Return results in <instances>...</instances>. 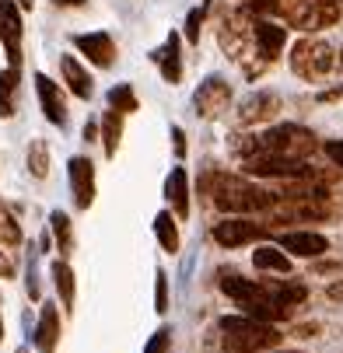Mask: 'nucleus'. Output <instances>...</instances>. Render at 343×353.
Here are the masks:
<instances>
[{
    "instance_id": "dca6fc26",
    "label": "nucleus",
    "mask_w": 343,
    "mask_h": 353,
    "mask_svg": "<svg viewBox=\"0 0 343 353\" xmlns=\"http://www.w3.org/2000/svg\"><path fill=\"white\" fill-rule=\"evenodd\" d=\"M57 343H60V312L57 305H42L39 312V325H35V346L39 353H57Z\"/></svg>"
},
{
    "instance_id": "ea45409f",
    "label": "nucleus",
    "mask_w": 343,
    "mask_h": 353,
    "mask_svg": "<svg viewBox=\"0 0 343 353\" xmlns=\"http://www.w3.org/2000/svg\"><path fill=\"white\" fill-rule=\"evenodd\" d=\"M95 137H98V123H88L84 126V140H95Z\"/></svg>"
},
{
    "instance_id": "4be33fe9",
    "label": "nucleus",
    "mask_w": 343,
    "mask_h": 353,
    "mask_svg": "<svg viewBox=\"0 0 343 353\" xmlns=\"http://www.w3.org/2000/svg\"><path fill=\"white\" fill-rule=\"evenodd\" d=\"M53 283H57V294L63 301V308L74 312V294H77V283H74V270L67 259H57L53 263Z\"/></svg>"
},
{
    "instance_id": "c9c22d12",
    "label": "nucleus",
    "mask_w": 343,
    "mask_h": 353,
    "mask_svg": "<svg viewBox=\"0 0 343 353\" xmlns=\"http://www.w3.org/2000/svg\"><path fill=\"white\" fill-rule=\"evenodd\" d=\"M326 154H329V158H333V161L343 168V143H340V140H326Z\"/></svg>"
},
{
    "instance_id": "f3484780",
    "label": "nucleus",
    "mask_w": 343,
    "mask_h": 353,
    "mask_svg": "<svg viewBox=\"0 0 343 353\" xmlns=\"http://www.w3.org/2000/svg\"><path fill=\"white\" fill-rule=\"evenodd\" d=\"M60 74H63L67 88H70L77 98H91L95 81H91V74L81 67V60H77V57H60Z\"/></svg>"
},
{
    "instance_id": "c756f323",
    "label": "nucleus",
    "mask_w": 343,
    "mask_h": 353,
    "mask_svg": "<svg viewBox=\"0 0 343 353\" xmlns=\"http://www.w3.org/2000/svg\"><path fill=\"white\" fill-rule=\"evenodd\" d=\"M109 105L116 109V112H137V94H133V88L130 84H116L112 91H109Z\"/></svg>"
},
{
    "instance_id": "423d86ee",
    "label": "nucleus",
    "mask_w": 343,
    "mask_h": 353,
    "mask_svg": "<svg viewBox=\"0 0 343 353\" xmlns=\"http://www.w3.org/2000/svg\"><path fill=\"white\" fill-rule=\"evenodd\" d=\"M224 57H231L235 63H245V57H253V18L245 11H235L224 18L221 35H217Z\"/></svg>"
},
{
    "instance_id": "c03bdc74",
    "label": "nucleus",
    "mask_w": 343,
    "mask_h": 353,
    "mask_svg": "<svg viewBox=\"0 0 343 353\" xmlns=\"http://www.w3.org/2000/svg\"><path fill=\"white\" fill-rule=\"evenodd\" d=\"M340 60H343V53H340Z\"/></svg>"
},
{
    "instance_id": "7c9ffc66",
    "label": "nucleus",
    "mask_w": 343,
    "mask_h": 353,
    "mask_svg": "<svg viewBox=\"0 0 343 353\" xmlns=\"http://www.w3.org/2000/svg\"><path fill=\"white\" fill-rule=\"evenodd\" d=\"M0 245H8V248L21 245V228L4 207H0Z\"/></svg>"
},
{
    "instance_id": "f257e3e1",
    "label": "nucleus",
    "mask_w": 343,
    "mask_h": 353,
    "mask_svg": "<svg viewBox=\"0 0 343 353\" xmlns=\"http://www.w3.org/2000/svg\"><path fill=\"white\" fill-rule=\"evenodd\" d=\"M221 350L224 353H263L280 343V332L273 322H259L249 315H224L217 322Z\"/></svg>"
},
{
    "instance_id": "0eeeda50",
    "label": "nucleus",
    "mask_w": 343,
    "mask_h": 353,
    "mask_svg": "<svg viewBox=\"0 0 343 353\" xmlns=\"http://www.w3.org/2000/svg\"><path fill=\"white\" fill-rule=\"evenodd\" d=\"M231 105V84L224 77H207L200 88L193 91V109L200 119H217Z\"/></svg>"
},
{
    "instance_id": "39448f33",
    "label": "nucleus",
    "mask_w": 343,
    "mask_h": 353,
    "mask_svg": "<svg viewBox=\"0 0 343 353\" xmlns=\"http://www.w3.org/2000/svg\"><path fill=\"white\" fill-rule=\"evenodd\" d=\"M245 172L259 179H287V182H305L315 179V168L302 158H280V154H253L245 158Z\"/></svg>"
},
{
    "instance_id": "c85d7f7f",
    "label": "nucleus",
    "mask_w": 343,
    "mask_h": 353,
    "mask_svg": "<svg viewBox=\"0 0 343 353\" xmlns=\"http://www.w3.org/2000/svg\"><path fill=\"white\" fill-rule=\"evenodd\" d=\"M28 172L35 179L49 175V147H46V140H32L28 143Z\"/></svg>"
},
{
    "instance_id": "58836bf2",
    "label": "nucleus",
    "mask_w": 343,
    "mask_h": 353,
    "mask_svg": "<svg viewBox=\"0 0 343 353\" xmlns=\"http://www.w3.org/2000/svg\"><path fill=\"white\" fill-rule=\"evenodd\" d=\"M57 8H81V4H88V0H53Z\"/></svg>"
},
{
    "instance_id": "4468645a",
    "label": "nucleus",
    "mask_w": 343,
    "mask_h": 353,
    "mask_svg": "<svg viewBox=\"0 0 343 353\" xmlns=\"http://www.w3.org/2000/svg\"><path fill=\"white\" fill-rule=\"evenodd\" d=\"M35 91H39V105H42L46 119L53 123V126H63L67 123V105H63L60 84H53L46 74H35Z\"/></svg>"
},
{
    "instance_id": "cd10ccee",
    "label": "nucleus",
    "mask_w": 343,
    "mask_h": 353,
    "mask_svg": "<svg viewBox=\"0 0 343 353\" xmlns=\"http://www.w3.org/2000/svg\"><path fill=\"white\" fill-rule=\"evenodd\" d=\"M155 234H158V245L165 252H179V231H175V221H172L168 210H161L155 217Z\"/></svg>"
},
{
    "instance_id": "473e14b6",
    "label": "nucleus",
    "mask_w": 343,
    "mask_h": 353,
    "mask_svg": "<svg viewBox=\"0 0 343 353\" xmlns=\"http://www.w3.org/2000/svg\"><path fill=\"white\" fill-rule=\"evenodd\" d=\"M204 14H207V8H193V11H189V18H186V39H189V42H200Z\"/></svg>"
},
{
    "instance_id": "72a5a7b5",
    "label": "nucleus",
    "mask_w": 343,
    "mask_h": 353,
    "mask_svg": "<svg viewBox=\"0 0 343 353\" xmlns=\"http://www.w3.org/2000/svg\"><path fill=\"white\" fill-rule=\"evenodd\" d=\"M277 11H280V0H249V8H245V14H256V18H266Z\"/></svg>"
},
{
    "instance_id": "37998d69",
    "label": "nucleus",
    "mask_w": 343,
    "mask_h": 353,
    "mask_svg": "<svg viewBox=\"0 0 343 353\" xmlns=\"http://www.w3.org/2000/svg\"><path fill=\"white\" fill-rule=\"evenodd\" d=\"M0 339H4V319H0Z\"/></svg>"
},
{
    "instance_id": "f8f14e48",
    "label": "nucleus",
    "mask_w": 343,
    "mask_h": 353,
    "mask_svg": "<svg viewBox=\"0 0 343 353\" xmlns=\"http://www.w3.org/2000/svg\"><path fill=\"white\" fill-rule=\"evenodd\" d=\"M280 248L298 259H319L329 252V241L319 231H287V234H280Z\"/></svg>"
},
{
    "instance_id": "79ce46f5",
    "label": "nucleus",
    "mask_w": 343,
    "mask_h": 353,
    "mask_svg": "<svg viewBox=\"0 0 343 353\" xmlns=\"http://www.w3.org/2000/svg\"><path fill=\"white\" fill-rule=\"evenodd\" d=\"M14 4H18L21 11H32V8H35V0H14Z\"/></svg>"
},
{
    "instance_id": "a878e982",
    "label": "nucleus",
    "mask_w": 343,
    "mask_h": 353,
    "mask_svg": "<svg viewBox=\"0 0 343 353\" xmlns=\"http://www.w3.org/2000/svg\"><path fill=\"white\" fill-rule=\"evenodd\" d=\"M123 137V112H106L102 116V143H106V158H116V147Z\"/></svg>"
},
{
    "instance_id": "7ed1b4c3",
    "label": "nucleus",
    "mask_w": 343,
    "mask_h": 353,
    "mask_svg": "<svg viewBox=\"0 0 343 353\" xmlns=\"http://www.w3.org/2000/svg\"><path fill=\"white\" fill-rule=\"evenodd\" d=\"M312 150H315V133L305 126H294V123L273 126L263 137H256V154H280V158H302L305 161Z\"/></svg>"
},
{
    "instance_id": "aec40b11",
    "label": "nucleus",
    "mask_w": 343,
    "mask_h": 353,
    "mask_svg": "<svg viewBox=\"0 0 343 353\" xmlns=\"http://www.w3.org/2000/svg\"><path fill=\"white\" fill-rule=\"evenodd\" d=\"M242 308H245V315H249V319H259V322H280V319L291 315V308L273 305L270 297H263V290L256 297H249V301H242Z\"/></svg>"
},
{
    "instance_id": "6e6552de",
    "label": "nucleus",
    "mask_w": 343,
    "mask_h": 353,
    "mask_svg": "<svg viewBox=\"0 0 343 353\" xmlns=\"http://www.w3.org/2000/svg\"><path fill=\"white\" fill-rule=\"evenodd\" d=\"M266 228L256 221H245V217H224L221 224H214V241L221 248H242V245H253L256 238H263Z\"/></svg>"
},
{
    "instance_id": "1a4fd4ad",
    "label": "nucleus",
    "mask_w": 343,
    "mask_h": 353,
    "mask_svg": "<svg viewBox=\"0 0 343 353\" xmlns=\"http://www.w3.org/2000/svg\"><path fill=\"white\" fill-rule=\"evenodd\" d=\"M0 42L8 46V60L21 70V11L14 0H0Z\"/></svg>"
},
{
    "instance_id": "20e7f679",
    "label": "nucleus",
    "mask_w": 343,
    "mask_h": 353,
    "mask_svg": "<svg viewBox=\"0 0 343 353\" xmlns=\"http://www.w3.org/2000/svg\"><path fill=\"white\" fill-rule=\"evenodd\" d=\"M333 67H336V49L329 42H322V39H302V42H294V49H291V70L298 74V77L319 81Z\"/></svg>"
},
{
    "instance_id": "2eb2a0df",
    "label": "nucleus",
    "mask_w": 343,
    "mask_h": 353,
    "mask_svg": "<svg viewBox=\"0 0 343 353\" xmlns=\"http://www.w3.org/2000/svg\"><path fill=\"white\" fill-rule=\"evenodd\" d=\"M253 42H256L263 60H273V57H280V49L287 42V28L284 25H273L266 18H256L253 21Z\"/></svg>"
},
{
    "instance_id": "412c9836",
    "label": "nucleus",
    "mask_w": 343,
    "mask_h": 353,
    "mask_svg": "<svg viewBox=\"0 0 343 353\" xmlns=\"http://www.w3.org/2000/svg\"><path fill=\"white\" fill-rule=\"evenodd\" d=\"M263 294L273 301V305H280V308H294V305H302V301L308 297V287L298 283V280H284V283H277V287H270Z\"/></svg>"
},
{
    "instance_id": "ddd939ff",
    "label": "nucleus",
    "mask_w": 343,
    "mask_h": 353,
    "mask_svg": "<svg viewBox=\"0 0 343 353\" xmlns=\"http://www.w3.org/2000/svg\"><path fill=\"white\" fill-rule=\"evenodd\" d=\"M74 46L81 49V53L95 63V67H112V60H116V42H112V35H106V32H88V35H74Z\"/></svg>"
},
{
    "instance_id": "bb28decb",
    "label": "nucleus",
    "mask_w": 343,
    "mask_h": 353,
    "mask_svg": "<svg viewBox=\"0 0 343 353\" xmlns=\"http://www.w3.org/2000/svg\"><path fill=\"white\" fill-rule=\"evenodd\" d=\"M221 290L231 297V301H238V305H242V301H249V297H256L259 294V283L256 280H242V276H224L221 280Z\"/></svg>"
},
{
    "instance_id": "4c0bfd02",
    "label": "nucleus",
    "mask_w": 343,
    "mask_h": 353,
    "mask_svg": "<svg viewBox=\"0 0 343 353\" xmlns=\"http://www.w3.org/2000/svg\"><path fill=\"white\" fill-rule=\"evenodd\" d=\"M11 273H14V263L4 256V252H0V276H11Z\"/></svg>"
},
{
    "instance_id": "5701e85b",
    "label": "nucleus",
    "mask_w": 343,
    "mask_h": 353,
    "mask_svg": "<svg viewBox=\"0 0 343 353\" xmlns=\"http://www.w3.org/2000/svg\"><path fill=\"white\" fill-rule=\"evenodd\" d=\"M253 263L256 270H270V273H291V259H287V252L284 248H273V245H263L253 252Z\"/></svg>"
},
{
    "instance_id": "9b49d317",
    "label": "nucleus",
    "mask_w": 343,
    "mask_h": 353,
    "mask_svg": "<svg viewBox=\"0 0 343 353\" xmlns=\"http://www.w3.org/2000/svg\"><path fill=\"white\" fill-rule=\"evenodd\" d=\"M277 112H280V98L273 91H256L238 105V123L242 126H259V123H270Z\"/></svg>"
},
{
    "instance_id": "a211bd4d",
    "label": "nucleus",
    "mask_w": 343,
    "mask_h": 353,
    "mask_svg": "<svg viewBox=\"0 0 343 353\" xmlns=\"http://www.w3.org/2000/svg\"><path fill=\"white\" fill-rule=\"evenodd\" d=\"M165 196L175 210V217H186L189 214V182H186V168H172L168 182H165Z\"/></svg>"
},
{
    "instance_id": "6ab92c4d",
    "label": "nucleus",
    "mask_w": 343,
    "mask_h": 353,
    "mask_svg": "<svg viewBox=\"0 0 343 353\" xmlns=\"http://www.w3.org/2000/svg\"><path fill=\"white\" fill-rule=\"evenodd\" d=\"M151 60L161 67V77H165L168 84H179V77H182V63H179V35H168L165 49H158Z\"/></svg>"
},
{
    "instance_id": "a19ab883",
    "label": "nucleus",
    "mask_w": 343,
    "mask_h": 353,
    "mask_svg": "<svg viewBox=\"0 0 343 353\" xmlns=\"http://www.w3.org/2000/svg\"><path fill=\"white\" fill-rule=\"evenodd\" d=\"M329 297H333V301H343V283H333V287H329Z\"/></svg>"
},
{
    "instance_id": "e433bc0d",
    "label": "nucleus",
    "mask_w": 343,
    "mask_h": 353,
    "mask_svg": "<svg viewBox=\"0 0 343 353\" xmlns=\"http://www.w3.org/2000/svg\"><path fill=\"white\" fill-rule=\"evenodd\" d=\"M172 140H175L179 158H182V154H186V133H182V126H175V130H172Z\"/></svg>"
},
{
    "instance_id": "393cba45",
    "label": "nucleus",
    "mask_w": 343,
    "mask_h": 353,
    "mask_svg": "<svg viewBox=\"0 0 343 353\" xmlns=\"http://www.w3.org/2000/svg\"><path fill=\"white\" fill-rule=\"evenodd\" d=\"M49 224H53V238H57V248H60V256H70V248H74V224L63 210H53L49 214Z\"/></svg>"
},
{
    "instance_id": "2f4dec72",
    "label": "nucleus",
    "mask_w": 343,
    "mask_h": 353,
    "mask_svg": "<svg viewBox=\"0 0 343 353\" xmlns=\"http://www.w3.org/2000/svg\"><path fill=\"white\" fill-rule=\"evenodd\" d=\"M155 312H158V315L168 312V273H165V270L155 273Z\"/></svg>"
},
{
    "instance_id": "9d476101",
    "label": "nucleus",
    "mask_w": 343,
    "mask_h": 353,
    "mask_svg": "<svg viewBox=\"0 0 343 353\" xmlns=\"http://www.w3.org/2000/svg\"><path fill=\"white\" fill-rule=\"evenodd\" d=\"M67 175H70V192H74L77 210H88L95 203V165H91V158H81V154L70 158Z\"/></svg>"
},
{
    "instance_id": "b1692460",
    "label": "nucleus",
    "mask_w": 343,
    "mask_h": 353,
    "mask_svg": "<svg viewBox=\"0 0 343 353\" xmlns=\"http://www.w3.org/2000/svg\"><path fill=\"white\" fill-rule=\"evenodd\" d=\"M14 91H18V70L14 67L0 70V119L14 116Z\"/></svg>"
},
{
    "instance_id": "f704fd0d",
    "label": "nucleus",
    "mask_w": 343,
    "mask_h": 353,
    "mask_svg": "<svg viewBox=\"0 0 343 353\" xmlns=\"http://www.w3.org/2000/svg\"><path fill=\"white\" fill-rule=\"evenodd\" d=\"M168 336H172L168 329H158V332L151 336V343L144 346V353H165V346H168Z\"/></svg>"
},
{
    "instance_id": "f03ea898",
    "label": "nucleus",
    "mask_w": 343,
    "mask_h": 353,
    "mask_svg": "<svg viewBox=\"0 0 343 353\" xmlns=\"http://www.w3.org/2000/svg\"><path fill=\"white\" fill-rule=\"evenodd\" d=\"M210 196H214V207H221L224 214H259L270 210L277 203V192H266L259 185H253L249 179H238V175H210Z\"/></svg>"
}]
</instances>
